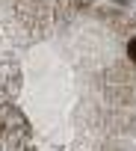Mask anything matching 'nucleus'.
I'll list each match as a JSON object with an SVG mask.
<instances>
[{
  "instance_id": "1",
  "label": "nucleus",
  "mask_w": 136,
  "mask_h": 151,
  "mask_svg": "<svg viewBox=\"0 0 136 151\" xmlns=\"http://www.w3.org/2000/svg\"><path fill=\"white\" fill-rule=\"evenodd\" d=\"M127 56H130V59H133V62H136V39H133V42H130V45H127Z\"/></svg>"
}]
</instances>
